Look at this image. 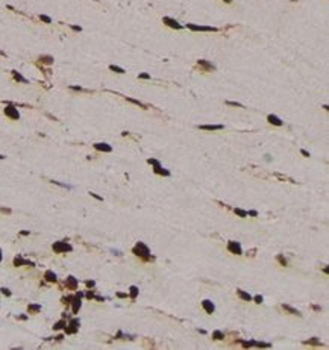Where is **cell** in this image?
I'll return each instance as SVG.
<instances>
[{
	"instance_id": "obj_1",
	"label": "cell",
	"mask_w": 329,
	"mask_h": 350,
	"mask_svg": "<svg viewBox=\"0 0 329 350\" xmlns=\"http://www.w3.org/2000/svg\"><path fill=\"white\" fill-rule=\"evenodd\" d=\"M132 252H133V255L141 256V258H144V259H149L150 258V250H149V247H147L144 243H137V246L132 249Z\"/></svg>"
},
{
	"instance_id": "obj_2",
	"label": "cell",
	"mask_w": 329,
	"mask_h": 350,
	"mask_svg": "<svg viewBox=\"0 0 329 350\" xmlns=\"http://www.w3.org/2000/svg\"><path fill=\"white\" fill-rule=\"evenodd\" d=\"M187 28L193 32H217V28H212V26H199L193 23H188Z\"/></svg>"
},
{
	"instance_id": "obj_3",
	"label": "cell",
	"mask_w": 329,
	"mask_h": 350,
	"mask_svg": "<svg viewBox=\"0 0 329 350\" xmlns=\"http://www.w3.org/2000/svg\"><path fill=\"white\" fill-rule=\"evenodd\" d=\"M5 115L9 117L11 120H18L20 118V112H18V109L14 105H8L5 108Z\"/></svg>"
},
{
	"instance_id": "obj_4",
	"label": "cell",
	"mask_w": 329,
	"mask_h": 350,
	"mask_svg": "<svg viewBox=\"0 0 329 350\" xmlns=\"http://www.w3.org/2000/svg\"><path fill=\"white\" fill-rule=\"evenodd\" d=\"M197 68H200V71H214L216 67H214L209 61L206 59H199L197 61Z\"/></svg>"
},
{
	"instance_id": "obj_5",
	"label": "cell",
	"mask_w": 329,
	"mask_h": 350,
	"mask_svg": "<svg viewBox=\"0 0 329 350\" xmlns=\"http://www.w3.org/2000/svg\"><path fill=\"white\" fill-rule=\"evenodd\" d=\"M53 250L56 253H62V252H71V246L67 244V243H62V241H58V243L53 244Z\"/></svg>"
},
{
	"instance_id": "obj_6",
	"label": "cell",
	"mask_w": 329,
	"mask_h": 350,
	"mask_svg": "<svg viewBox=\"0 0 329 350\" xmlns=\"http://www.w3.org/2000/svg\"><path fill=\"white\" fill-rule=\"evenodd\" d=\"M162 23H164V24H167L169 28H171V29H178V30H180V29L184 28L182 24H179V23L176 21V20H174V18H171V17H164V18H162Z\"/></svg>"
},
{
	"instance_id": "obj_7",
	"label": "cell",
	"mask_w": 329,
	"mask_h": 350,
	"mask_svg": "<svg viewBox=\"0 0 329 350\" xmlns=\"http://www.w3.org/2000/svg\"><path fill=\"white\" fill-rule=\"evenodd\" d=\"M227 250H229L231 253H234V255H241V253H243L241 246H240V243H237V241H229V243H227Z\"/></svg>"
},
{
	"instance_id": "obj_8",
	"label": "cell",
	"mask_w": 329,
	"mask_h": 350,
	"mask_svg": "<svg viewBox=\"0 0 329 350\" xmlns=\"http://www.w3.org/2000/svg\"><path fill=\"white\" fill-rule=\"evenodd\" d=\"M223 124H199L197 129L200 130H221L223 129Z\"/></svg>"
},
{
	"instance_id": "obj_9",
	"label": "cell",
	"mask_w": 329,
	"mask_h": 350,
	"mask_svg": "<svg viewBox=\"0 0 329 350\" xmlns=\"http://www.w3.org/2000/svg\"><path fill=\"white\" fill-rule=\"evenodd\" d=\"M94 149L99 150V152H106V153H109V152L112 150V147H111L109 144H106V143H96V144H94Z\"/></svg>"
},
{
	"instance_id": "obj_10",
	"label": "cell",
	"mask_w": 329,
	"mask_h": 350,
	"mask_svg": "<svg viewBox=\"0 0 329 350\" xmlns=\"http://www.w3.org/2000/svg\"><path fill=\"white\" fill-rule=\"evenodd\" d=\"M202 306H203V309H205L208 314H212L214 311H216V306H214V303H212L211 300H208V299L202 302Z\"/></svg>"
},
{
	"instance_id": "obj_11",
	"label": "cell",
	"mask_w": 329,
	"mask_h": 350,
	"mask_svg": "<svg viewBox=\"0 0 329 350\" xmlns=\"http://www.w3.org/2000/svg\"><path fill=\"white\" fill-rule=\"evenodd\" d=\"M267 121L270 123V124H274V126H282V124H284V123H282V120L278 115H273V114L267 115Z\"/></svg>"
},
{
	"instance_id": "obj_12",
	"label": "cell",
	"mask_w": 329,
	"mask_h": 350,
	"mask_svg": "<svg viewBox=\"0 0 329 350\" xmlns=\"http://www.w3.org/2000/svg\"><path fill=\"white\" fill-rule=\"evenodd\" d=\"M77 326H79V320H77V318L71 320V321H70V326H68V329H67V332H68V333H75V332L77 331Z\"/></svg>"
},
{
	"instance_id": "obj_13",
	"label": "cell",
	"mask_w": 329,
	"mask_h": 350,
	"mask_svg": "<svg viewBox=\"0 0 329 350\" xmlns=\"http://www.w3.org/2000/svg\"><path fill=\"white\" fill-rule=\"evenodd\" d=\"M65 284H67V288L73 289V291H75V289L77 288V280H76L75 278H73V276H70V278L67 279V282H65Z\"/></svg>"
},
{
	"instance_id": "obj_14",
	"label": "cell",
	"mask_w": 329,
	"mask_h": 350,
	"mask_svg": "<svg viewBox=\"0 0 329 350\" xmlns=\"http://www.w3.org/2000/svg\"><path fill=\"white\" fill-rule=\"evenodd\" d=\"M237 294H238V297H240V299H243V300H246V302H250V300H252V295H250L249 293L243 291V289H237Z\"/></svg>"
},
{
	"instance_id": "obj_15",
	"label": "cell",
	"mask_w": 329,
	"mask_h": 350,
	"mask_svg": "<svg viewBox=\"0 0 329 350\" xmlns=\"http://www.w3.org/2000/svg\"><path fill=\"white\" fill-rule=\"evenodd\" d=\"M12 77H14V79L17 80V82H21V84H28V82H29V80H28V79H26V77H23V76H21V75H20V73H18V71H15V70H14V71H12Z\"/></svg>"
},
{
	"instance_id": "obj_16",
	"label": "cell",
	"mask_w": 329,
	"mask_h": 350,
	"mask_svg": "<svg viewBox=\"0 0 329 350\" xmlns=\"http://www.w3.org/2000/svg\"><path fill=\"white\" fill-rule=\"evenodd\" d=\"M38 62L46 64V65H50V64L53 62V58L49 56V55H44V56H39V58H38Z\"/></svg>"
},
{
	"instance_id": "obj_17",
	"label": "cell",
	"mask_w": 329,
	"mask_h": 350,
	"mask_svg": "<svg viewBox=\"0 0 329 350\" xmlns=\"http://www.w3.org/2000/svg\"><path fill=\"white\" fill-rule=\"evenodd\" d=\"M79 308H80V297L76 294V297L73 299V312L76 314V312L79 311Z\"/></svg>"
},
{
	"instance_id": "obj_18",
	"label": "cell",
	"mask_w": 329,
	"mask_h": 350,
	"mask_svg": "<svg viewBox=\"0 0 329 350\" xmlns=\"http://www.w3.org/2000/svg\"><path fill=\"white\" fill-rule=\"evenodd\" d=\"M44 278H46V280H49V282H56V274L53 273V271H46V274H44Z\"/></svg>"
},
{
	"instance_id": "obj_19",
	"label": "cell",
	"mask_w": 329,
	"mask_h": 350,
	"mask_svg": "<svg viewBox=\"0 0 329 350\" xmlns=\"http://www.w3.org/2000/svg\"><path fill=\"white\" fill-rule=\"evenodd\" d=\"M282 308H284L285 309V311H288V312H290V314H293V315H297V317H299V315H300V312L297 311V309H294V308H291L290 305H282Z\"/></svg>"
},
{
	"instance_id": "obj_20",
	"label": "cell",
	"mask_w": 329,
	"mask_h": 350,
	"mask_svg": "<svg viewBox=\"0 0 329 350\" xmlns=\"http://www.w3.org/2000/svg\"><path fill=\"white\" fill-rule=\"evenodd\" d=\"M126 100L127 102H131V103H133V105H137V106H140L141 109H147V106L144 105V103H141L140 100H135V99H131V97H126Z\"/></svg>"
},
{
	"instance_id": "obj_21",
	"label": "cell",
	"mask_w": 329,
	"mask_h": 350,
	"mask_svg": "<svg viewBox=\"0 0 329 350\" xmlns=\"http://www.w3.org/2000/svg\"><path fill=\"white\" fill-rule=\"evenodd\" d=\"M155 173L156 174H162V176H170V171L169 170H165V168H162V167H155Z\"/></svg>"
},
{
	"instance_id": "obj_22",
	"label": "cell",
	"mask_w": 329,
	"mask_h": 350,
	"mask_svg": "<svg viewBox=\"0 0 329 350\" xmlns=\"http://www.w3.org/2000/svg\"><path fill=\"white\" fill-rule=\"evenodd\" d=\"M28 311H29L30 314L39 312V311H41V306H39V305H29V306H28Z\"/></svg>"
},
{
	"instance_id": "obj_23",
	"label": "cell",
	"mask_w": 329,
	"mask_h": 350,
	"mask_svg": "<svg viewBox=\"0 0 329 350\" xmlns=\"http://www.w3.org/2000/svg\"><path fill=\"white\" fill-rule=\"evenodd\" d=\"M212 340H225V333L221 332V331H216V332H212Z\"/></svg>"
},
{
	"instance_id": "obj_24",
	"label": "cell",
	"mask_w": 329,
	"mask_h": 350,
	"mask_svg": "<svg viewBox=\"0 0 329 350\" xmlns=\"http://www.w3.org/2000/svg\"><path fill=\"white\" fill-rule=\"evenodd\" d=\"M109 70L111 71H115V73H118V75H123L124 73V68H122V67H118V65H109Z\"/></svg>"
},
{
	"instance_id": "obj_25",
	"label": "cell",
	"mask_w": 329,
	"mask_h": 350,
	"mask_svg": "<svg viewBox=\"0 0 329 350\" xmlns=\"http://www.w3.org/2000/svg\"><path fill=\"white\" fill-rule=\"evenodd\" d=\"M234 212L238 215V217H241V218H246L247 217V211H244V209H240V208H235L234 209Z\"/></svg>"
},
{
	"instance_id": "obj_26",
	"label": "cell",
	"mask_w": 329,
	"mask_h": 350,
	"mask_svg": "<svg viewBox=\"0 0 329 350\" xmlns=\"http://www.w3.org/2000/svg\"><path fill=\"white\" fill-rule=\"evenodd\" d=\"M64 327H67V324H65V321H64V320L55 323V326H53V329H55V331H61V329H64Z\"/></svg>"
},
{
	"instance_id": "obj_27",
	"label": "cell",
	"mask_w": 329,
	"mask_h": 350,
	"mask_svg": "<svg viewBox=\"0 0 329 350\" xmlns=\"http://www.w3.org/2000/svg\"><path fill=\"white\" fill-rule=\"evenodd\" d=\"M129 294H131V297H132V299H135L137 295H138V288H137L135 285H132L131 289H129Z\"/></svg>"
},
{
	"instance_id": "obj_28",
	"label": "cell",
	"mask_w": 329,
	"mask_h": 350,
	"mask_svg": "<svg viewBox=\"0 0 329 350\" xmlns=\"http://www.w3.org/2000/svg\"><path fill=\"white\" fill-rule=\"evenodd\" d=\"M241 344H243V347H253L256 346V341H243Z\"/></svg>"
},
{
	"instance_id": "obj_29",
	"label": "cell",
	"mask_w": 329,
	"mask_h": 350,
	"mask_svg": "<svg viewBox=\"0 0 329 350\" xmlns=\"http://www.w3.org/2000/svg\"><path fill=\"white\" fill-rule=\"evenodd\" d=\"M147 162H149V164H152L153 167H159V165H161V164H159V161L153 159V158H149V159H147Z\"/></svg>"
},
{
	"instance_id": "obj_30",
	"label": "cell",
	"mask_w": 329,
	"mask_h": 350,
	"mask_svg": "<svg viewBox=\"0 0 329 350\" xmlns=\"http://www.w3.org/2000/svg\"><path fill=\"white\" fill-rule=\"evenodd\" d=\"M39 20H41V21H44V23H49V24L52 23V18H50V17H47V15H43V14L39 15Z\"/></svg>"
},
{
	"instance_id": "obj_31",
	"label": "cell",
	"mask_w": 329,
	"mask_h": 350,
	"mask_svg": "<svg viewBox=\"0 0 329 350\" xmlns=\"http://www.w3.org/2000/svg\"><path fill=\"white\" fill-rule=\"evenodd\" d=\"M305 344H320V341H319V338H311L310 341H305Z\"/></svg>"
},
{
	"instance_id": "obj_32",
	"label": "cell",
	"mask_w": 329,
	"mask_h": 350,
	"mask_svg": "<svg viewBox=\"0 0 329 350\" xmlns=\"http://www.w3.org/2000/svg\"><path fill=\"white\" fill-rule=\"evenodd\" d=\"M227 106H235V108H243V105L238 103V102H226Z\"/></svg>"
},
{
	"instance_id": "obj_33",
	"label": "cell",
	"mask_w": 329,
	"mask_h": 350,
	"mask_svg": "<svg viewBox=\"0 0 329 350\" xmlns=\"http://www.w3.org/2000/svg\"><path fill=\"white\" fill-rule=\"evenodd\" d=\"M138 79H150V75H149V73H140Z\"/></svg>"
},
{
	"instance_id": "obj_34",
	"label": "cell",
	"mask_w": 329,
	"mask_h": 350,
	"mask_svg": "<svg viewBox=\"0 0 329 350\" xmlns=\"http://www.w3.org/2000/svg\"><path fill=\"white\" fill-rule=\"evenodd\" d=\"M278 261H279L284 267H287V259H284V256H282V255H279V256H278Z\"/></svg>"
},
{
	"instance_id": "obj_35",
	"label": "cell",
	"mask_w": 329,
	"mask_h": 350,
	"mask_svg": "<svg viewBox=\"0 0 329 350\" xmlns=\"http://www.w3.org/2000/svg\"><path fill=\"white\" fill-rule=\"evenodd\" d=\"M253 300L256 302V303H263V300H264V299H263V295H259V294H258V295H255V297H253Z\"/></svg>"
},
{
	"instance_id": "obj_36",
	"label": "cell",
	"mask_w": 329,
	"mask_h": 350,
	"mask_svg": "<svg viewBox=\"0 0 329 350\" xmlns=\"http://www.w3.org/2000/svg\"><path fill=\"white\" fill-rule=\"evenodd\" d=\"M256 346H258V347H270V344H268V342H256Z\"/></svg>"
},
{
	"instance_id": "obj_37",
	"label": "cell",
	"mask_w": 329,
	"mask_h": 350,
	"mask_svg": "<svg viewBox=\"0 0 329 350\" xmlns=\"http://www.w3.org/2000/svg\"><path fill=\"white\" fill-rule=\"evenodd\" d=\"M0 291H2L5 295H11V291H9V289L8 288H2V289H0Z\"/></svg>"
},
{
	"instance_id": "obj_38",
	"label": "cell",
	"mask_w": 329,
	"mask_h": 350,
	"mask_svg": "<svg viewBox=\"0 0 329 350\" xmlns=\"http://www.w3.org/2000/svg\"><path fill=\"white\" fill-rule=\"evenodd\" d=\"M85 284H86V286H90V288H93L94 285H96V284H94V280H86Z\"/></svg>"
},
{
	"instance_id": "obj_39",
	"label": "cell",
	"mask_w": 329,
	"mask_h": 350,
	"mask_svg": "<svg viewBox=\"0 0 329 350\" xmlns=\"http://www.w3.org/2000/svg\"><path fill=\"white\" fill-rule=\"evenodd\" d=\"M0 212H5V214H11V209H8V208H0Z\"/></svg>"
},
{
	"instance_id": "obj_40",
	"label": "cell",
	"mask_w": 329,
	"mask_h": 350,
	"mask_svg": "<svg viewBox=\"0 0 329 350\" xmlns=\"http://www.w3.org/2000/svg\"><path fill=\"white\" fill-rule=\"evenodd\" d=\"M247 215H252V217H256L258 212L256 211H247Z\"/></svg>"
},
{
	"instance_id": "obj_41",
	"label": "cell",
	"mask_w": 329,
	"mask_h": 350,
	"mask_svg": "<svg viewBox=\"0 0 329 350\" xmlns=\"http://www.w3.org/2000/svg\"><path fill=\"white\" fill-rule=\"evenodd\" d=\"M71 29H73V30H76V32H80V30H82V28H80V26H71Z\"/></svg>"
},
{
	"instance_id": "obj_42",
	"label": "cell",
	"mask_w": 329,
	"mask_h": 350,
	"mask_svg": "<svg viewBox=\"0 0 329 350\" xmlns=\"http://www.w3.org/2000/svg\"><path fill=\"white\" fill-rule=\"evenodd\" d=\"M300 153L303 155V156H308V158H310V152H306V150H300Z\"/></svg>"
},
{
	"instance_id": "obj_43",
	"label": "cell",
	"mask_w": 329,
	"mask_h": 350,
	"mask_svg": "<svg viewBox=\"0 0 329 350\" xmlns=\"http://www.w3.org/2000/svg\"><path fill=\"white\" fill-rule=\"evenodd\" d=\"M70 88H71V90H76V91H84L82 88H80V86H70Z\"/></svg>"
},
{
	"instance_id": "obj_44",
	"label": "cell",
	"mask_w": 329,
	"mask_h": 350,
	"mask_svg": "<svg viewBox=\"0 0 329 350\" xmlns=\"http://www.w3.org/2000/svg\"><path fill=\"white\" fill-rule=\"evenodd\" d=\"M117 295H118V297H122V299L127 297V294H123V293H117Z\"/></svg>"
},
{
	"instance_id": "obj_45",
	"label": "cell",
	"mask_w": 329,
	"mask_h": 350,
	"mask_svg": "<svg viewBox=\"0 0 329 350\" xmlns=\"http://www.w3.org/2000/svg\"><path fill=\"white\" fill-rule=\"evenodd\" d=\"M91 196H93V197H96V199H99V200H102V197L97 196V194H94V193H91Z\"/></svg>"
},
{
	"instance_id": "obj_46",
	"label": "cell",
	"mask_w": 329,
	"mask_h": 350,
	"mask_svg": "<svg viewBox=\"0 0 329 350\" xmlns=\"http://www.w3.org/2000/svg\"><path fill=\"white\" fill-rule=\"evenodd\" d=\"M86 297L91 299V297H94V294H93V293H86Z\"/></svg>"
},
{
	"instance_id": "obj_47",
	"label": "cell",
	"mask_w": 329,
	"mask_h": 350,
	"mask_svg": "<svg viewBox=\"0 0 329 350\" xmlns=\"http://www.w3.org/2000/svg\"><path fill=\"white\" fill-rule=\"evenodd\" d=\"M223 2H226V3H231V2H232V0H223Z\"/></svg>"
},
{
	"instance_id": "obj_48",
	"label": "cell",
	"mask_w": 329,
	"mask_h": 350,
	"mask_svg": "<svg viewBox=\"0 0 329 350\" xmlns=\"http://www.w3.org/2000/svg\"><path fill=\"white\" fill-rule=\"evenodd\" d=\"M0 261H2V250H0Z\"/></svg>"
}]
</instances>
